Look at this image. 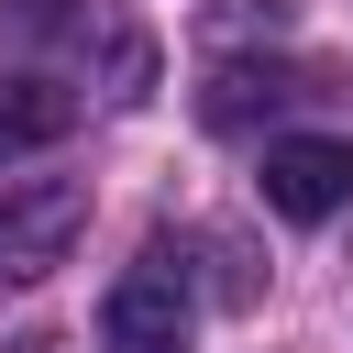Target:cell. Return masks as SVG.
I'll return each mask as SVG.
<instances>
[{
  "instance_id": "1",
  "label": "cell",
  "mask_w": 353,
  "mask_h": 353,
  "mask_svg": "<svg viewBox=\"0 0 353 353\" xmlns=\"http://www.w3.org/2000/svg\"><path fill=\"white\" fill-rule=\"evenodd\" d=\"M77 232H88V188H77V176H22V188H0V276H11V287L55 276V265L77 254Z\"/></svg>"
},
{
  "instance_id": "2",
  "label": "cell",
  "mask_w": 353,
  "mask_h": 353,
  "mask_svg": "<svg viewBox=\"0 0 353 353\" xmlns=\"http://www.w3.org/2000/svg\"><path fill=\"white\" fill-rule=\"evenodd\" d=\"M254 188H265L276 221H331V210H353V143H331V132H276L265 165H254Z\"/></svg>"
},
{
  "instance_id": "3",
  "label": "cell",
  "mask_w": 353,
  "mask_h": 353,
  "mask_svg": "<svg viewBox=\"0 0 353 353\" xmlns=\"http://www.w3.org/2000/svg\"><path fill=\"white\" fill-rule=\"evenodd\" d=\"M188 331H199V309H188V276L165 254H143L99 309V353H188Z\"/></svg>"
},
{
  "instance_id": "4",
  "label": "cell",
  "mask_w": 353,
  "mask_h": 353,
  "mask_svg": "<svg viewBox=\"0 0 353 353\" xmlns=\"http://www.w3.org/2000/svg\"><path fill=\"white\" fill-rule=\"evenodd\" d=\"M77 132V88L55 77H0V154H44Z\"/></svg>"
},
{
  "instance_id": "5",
  "label": "cell",
  "mask_w": 353,
  "mask_h": 353,
  "mask_svg": "<svg viewBox=\"0 0 353 353\" xmlns=\"http://www.w3.org/2000/svg\"><path fill=\"white\" fill-rule=\"evenodd\" d=\"M298 22V0H221L210 11V33H287Z\"/></svg>"
}]
</instances>
